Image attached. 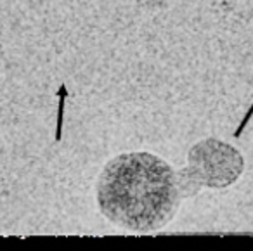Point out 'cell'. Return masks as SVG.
<instances>
[{"label": "cell", "instance_id": "7a4b0ae2", "mask_svg": "<svg viewBox=\"0 0 253 251\" xmlns=\"http://www.w3.org/2000/svg\"><path fill=\"white\" fill-rule=\"evenodd\" d=\"M245 160L229 144L207 139L189 151V167L186 175L198 185L224 189L234 184L243 173Z\"/></svg>", "mask_w": 253, "mask_h": 251}, {"label": "cell", "instance_id": "6da1fadb", "mask_svg": "<svg viewBox=\"0 0 253 251\" xmlns=\"http://www.w3.org/2000/svg\"><path fill=\"white\" fill-rule=\"evenodd\" d=\"M182 198L173 168L151 153H125L102 168L97 205L115 225L132 232H155L170 223Z\"/></svg>", "mask_w": 253, "mask_h": 251}, {"label": "cell", "instance_id": "3957f363", "mask_svg": "<svg viewBox=\"0 0 253 251\" xmlns=\"http://www.w3.org/2000/svg\"><path fill=\"white\" fill-rule=\"evenodd\" d=\"M66 87L61 85L59 88V111H57V128H56V140H61L63 132V115H64V101H66Z\"/></svg>", "mask_w": 253, "mask_h": 251}]
</instances>
